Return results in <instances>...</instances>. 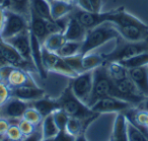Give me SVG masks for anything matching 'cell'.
<instances>
[{"label": "cell", "instance_id": "cell-40", "mask_svg": "<svg viewBox=\"0 0 148 141\" xmlns=\"http://www.w3.org/2000/svg\"><path fill=\"white\" fill-rule=\"evenodd\" d=\"M10 1H11V5L9 6V8H10V7H14V8L11 9V10H14L19 13H21V9L25 8V5L29 2V0H10ZM9 8H7V9H9Z\"/></svg>", "mask_w": 148, "mask_h": 141}, {"label": "cell", "instance_id": "cell-43", "mask_svg": "<svg viewBox=\"0 0 148 141\" xmlns=\"http://www.w3.org/2000/svg\"><path fill=\"white\" fill-rule=\"evenodd\" d=\"M42 139H43V137H42L41 127L39 126L37 128V130H36L33 134L27 137H25L21 141H40V140H42Z\"/></svg>", "mask_w": 148, "mask_h": 141}, {"label": "cell", "instance_id": "cell-30", "mask_svg": "<svg viewBox=\"0 0 148 141\" xmlns=\"http://www.w3.org/2000/svg\"><path fill=\"white\" fill-rule=\"evenodd\" d=\"M118 62V61H117ZM123 66H125L127 69L135 67H141V66H147L148 65V52L146 53H141L139 55H136L134 57H131L129 59L122 60L119 61Z\"/></svg>", "mask_w": 148, "mask_h": 141}, {"label": "cell", "instance_id": "cell-39", "mask_svg": "<svg viewBox=\"0 0 148 141\" xmlns=\"http://www.w3.org/2000/svg\"><path fill=\"white\" fill-rule=\"evenodd\" d=\"M13 68H14V66H11V65H5L2 66V67H0V81L6 83L9 74L12 71Z\"/></svg>", "mask_w": 148, "mask_h": 141}, {"label": "cell", "instance_id": "cell-18", "mask_svg": "<svg viewBox=\"0 0 148 141\" xmlns=\"http://www.w3.org/2000/svg\"><path fill=\"white\" fill-rule=\"evenodd\" d=\"M31 36V50H32V61L35 66L38 73L41 75V77H47V72L43 66V61H42V44L40 43L39 40L36 38V36L33 33L29 32Z\"/></svg>", "mask_w": 148, "mask_h": 141}, {"label": "cell", "instance_id": "cell-38", "mask_svg": "<svg viewBox=\"0 0 148 141\" xmlns=\"http://www.w3.org/2000/svg\"><path fill=\"white\" fill-rule=\"evenodd\" d=\"M75 136H72L71 134L66 130H60L58 134L54 137V141H75Z\"/></svg>", "mask_w": 148, "mask_h": 141}, {"label": "cell", "instance_id": "cell-27", "mask_svg": "<svg viewBox=\"0 0 148 141\" xmlns=\"http://www.w3.org/2000/svg\"><path fill=\"white\" fill-rule=\"evenodd\" d=\"M103 64H105L103 55L93 53V52H89V53L82 55V65L84 68V71L93 70L101 66Z\"/></svg>", "mask_w": 148, "mask_h": 141}, {"label": "cell", "instance_id": "cell-24", "mask_svg": "<svg viewBox=\"0 0 148 141\" xmlns=\"http://www.w3.org/2000/svg\"><path fill=\"white\" fill-rule=\"evenodd\" d=\"M105 64L107 66L109 76L113 80L114 83H116L118 81H121V80L125 79V78H127L129 76V69H127L125 66L122 65L120 62L113 61V62H108V63Z\"/></svg>", "mask_w": 148, "mask_h": 141}, {"label": "cell", "instance_id": "cell-15", "mask_svg": "<svg viewBox=\"0 0 148 141\" xmlns=\"http://www.w3.org/2000/svg\"><path fill=\"white\" fill-rule=\"evenodd\" d=\"M87 30L77 21L74 17H70L68 21L66 28L63 32L66 41H75V42H83L86 35Z\"/></svg>", "mask_w": 148, "mask_h": 141}, {"label": "cell", "instance_id": "cell-16", "mask_svg": "<svg viewBox=\"0 0 148 141\" xmlns=\"http://www.w3.org/2000/svg\"><path fill=\"white\" fill-rule=\"evenodd\" d=\"M120 37L127 42H140L148 39V30L140 29L137 27H119L115 25Z\"/></svg>", "mask_w": 148, "mask_h": 141}, {"label": "cell", "instance_id": "cell-46", "mask_svg": "<svg viewBox=\"0 0 148 141\" xmlns=\"http://www.w3.org/2000/svg\"><path fill=\"white\" fill-rule=\"evenodd\" d=\"M75 141H87V139L85 138L82 134H80V135H78L76 138H75Z\"/></svg>", "mask_w": 148, "mask_h": 141}, {"label": "cell", "instance_id": "cell-31", "mask_svg": "<svg viewBox=\"0 0 148 141\" xmlns=\"http://www.w3.org/2000/svg\"><path fill=\"white\" fill-rule=\"evenodd\" d=\"M23 119L29 121V123L35 125L36 127H39L40 125H41L42 121H43V116H42L34 107L29 106V108L25 110V112L23 113Z\"/></svg>", "mask_w": 148, "mask_h": 141}, {"label": "cell", "instance_id": "cell-14", "mask_svg": "<svg viewBox=\"0 0 148 141\" xmlns=\"http://www.w3.org/2000/svg\"><path fill=\"white\" fill-rule=\"evenodd\" d=\"M129 76L144 98L148 96V65L129 69Z\"/></svg>", "mask_w": 148, "mask_h": 141}, {"label": "cell", "instance_id": "cell-49", "mask_svg": "<svg viewBox=\"0 0 148 141\" xmlns=\"http://www.w3.org/2000/svg\"><path fill=\"white\" fill-rule=\"evenodd\" d=\"M145 127H148V112L146 115V121H145Z\"/></svg>", "mask_w": 148, "mask_h": 141}, {"label": "cell", "instance_id": "cell-34", "mask_svg": "<svg viewBox=\"0 0 148 141\" xmlns=\"http://www.w3.org/2000/svg\"><path fill=\"white\" fill-rule=\"evenodd\" d=\"M52 115H53L54 121H55L59 131L65 130V127H66V124H67L68 119H69V116H68L61 108L55 110L53 113H52Z\"/></svg>", "mask_w": 148, "mask_h": 141}, {"label": "cell", "instance_id": "cell-6", "mask_svg": "<svg viewBox=\"0 0 148 141\" xmlns=\"http://www.w3.org/2000/svg\"><path fill=\"white\" fill-rule=\"evenodd\" d=\"M4 14V25H3L1 34H0V38L3 41H6L14 36L18 35L25 30L29 29V25L27 23L25 17L21 13L11 10V9H5Z\"/></svg>", "mask_w": 148, "mask_h": 141}, {"label": "cell", "instance_id": "cell-4", "mask_svg": "<svg viewBox=\"0 0 148 141\" xmlns=\"http://www.w3.org/2000/svg\"><path fill=\"white\" fill-rule=\"evenodd\" d=\"M124 41V40H123ZM148 52V39L140 42H127L124 41L123 44L117 46L114 51L111 53L105 54V63L113 61H122L129 59L141 53Z\"/></svg>", "mask_w": 148, "mask_h": 141}, {"label": "cell", "instance_id": "cell-11", "mask_svg": "<svg viewBox=\"0 0 148 141\" xmlns=\"http://www.w3.org/2000/svg\"><path fill=\"white\" fill-rule=\"evenodd\" d=\"M108 21L119 27H137L140 29L148 30V25L143 23L138 17H134L133 14L127 12L124 7L114 9L113 13L109 17Z\"/></svg>", "mask_w": 148, "mask_h": 141}, {"label": "cell", "instance_id": "cell-20", "mask_svg": "<svg viewBox=\"0 0 148 141\" xmlns=\"http://www.w3.org/2000/svg\"><path fill=\"white\" fill-rule=\"evenodd\" d=\"M29 11L38 17L46 21H53L51 15V7L48 0H29Z\"/></svg>", "mask_w": 148, "mask_h": 141}, {"label": "cell", "instance_id": "cell-22", "mask_svg": "<svg viewBox=\"0 0 148 141\" xmlns=\"http://www.w3.org/2000/svg\"><path fill=\"white\" fill-rule=\"evenodd\" d=\"M31 106L34 107L43 116V118L48 116V115L52 114L54 111L60 108L58 100H53V98H45V96L40 98V100L33 102Z\"/></svg>", "mask_w": 148, "mask_h": 141}, {"label": "cell", "instance_id": "cell-44", "mask_svg": "<svg viewBox=\"0 0 148 141\" xmlns=\"http://www.w3.org/2000/svg\"><path fill=\"white\" fill-rule=\"evenodd\" d=\"M2 39L0 38V67H2V66L5 65H9L8 63L6 62L4 58V55H3V51H2Z\"/></svg>", "mask_w": 148, "mask_h": 141}, {"label": "cell", "instance_id": "cell-21", "mask_svg": "<svg viewBox=\"0 0 148 141\" xmlns=\"http://www.w3.org/2000/svg\"><path fill=\"white\" fill-rule=\"evenodd\" d=\"M50 7L53 21H58L69 14L73 10L74 5L73 3L66 2L63 0H52L50 1Z\"/></svg>", "mask_w": 148, "mask_h": 141}, {"label": "cell", "instance_id": "cell-37", "mask_svg": "<svg viewBox=\"0 0 148 141\" xmlns=\"http://www.w3.org/2000/svg\"><path fill=\"white\" fill-rule=\"evenodd\" d=\"M11 98L10 87L5 82L0 81V108Z\"/></svg>", "mask_w": 148, "mask_h": 141}, {"label": "cell", "instance_id": "cell-29", "mask_svg": "<svg viewBox=\"0 0 148 141\" xmlns=\"http://www.w3.org/2000/svg\"><path fill=\"white\" fill-rule=\"evenodd\" d=\"M126 130H127L128 141H148V137L143 131L135 125L127 116H126Z\"/></svg>", "mask_w": 148, "mask_h": 141}, {"label": "cell", "instance_id": "cell-1", "mask_svg": "<svg viewBox=\"0 0 148 141\" xmlns=\"http://www.w3.org/2000/svg\"><path fill=\"white\" fill-rule=\"evenodd\" d=\"M106 96H114L127 100L123 94L116 87L113 80L109 76L106 64H103L99 67L93 69V87L90 100L87 107L90 108L95 102Z\"/></svg>", "mask_w": 148, "mask_h": 141}, {"label": "cell", "instance_id": "cell-13", "mask_svg": "<svg viewBox=\"0 0 148 141\" xmlns=\"http://www.w3.org/2000/svg\"><path fill=\"white\" fill-rule=\"evenodd\" d=\"M11 96L27 102H33L45 96V90L38 85H23L10 88Z\"/></svg>", "mask_w": 148, "mask_h": 141}, {"label": "cell", "instance_id": "cell-19", "mask_svg": "<svg viewBox=\"0 0 148 141\" xmlns=\"http://www.w3.org/2000/svg\"><path fill=\"white\" fill-rule=\"evenodd\" d=\"M29 32L36 36V38L39 40L41 44H43L46 38L49 36L47 30V21L38 17L34 13H31V21H29Z\"/></svg>", "mask_w": 148, "mask_h": 141}, {"label": "cell", "instance_id": "cell-48", "mask_svg": "<svg viewBox=\"0 0 148 141\" xmlns=\"http://www.w3.org/2000/svg\"><path fill=\"white\" fill-rule=\"evenodd\" d=\"M0 141H16V140H12V139H9L7 137H2V138H0Z\"/></svg>", "mask_w": 148, "mask_h": 141}, {"label": "cell", "instance_id": "cell-33", "mask_svg": "<svg viewBox=\"0 0 148 141\" xmlns=\"http://www.w3.org/2000/svg\"><path fill=\"white\" fill-rule=\"evenodd\" d=\"M64 60L77 74L85 72L82 65V54H77V55L71 56V57L64 58Z\"/></svg>", "mask_w": 148, "mask_h": 141}, {"label": "cell", "instance_id": "cell-41", "mask_svg": "<svg viewBox=\"0 0 148 141\" xmlns=\"http://www.w3.org/2000/svg\"><path fill=\"white\" fill-rule=\"evenodd\" d=\"M9 126H10L9 121L7 119L3 118V117H0V138L5 136Z\"/></svg>", "mask_w": 148, "mask_h": 141}, {"label": "cell", "instance_id": "cell-28", "mask_svg": "<svg viewBox=\"0 0 148 141\" xmlns=\"http://www.w3.org/2000/svg\"><path fill=\"white\" fill-rule=\"evenodd\" d=\"M81 49H82V42L66 41L56 54L62 58H67L81 54Z\"/></svg>", "mask_w": 148, "mask_h": 141}, {"label": "cell", "instance_id": "cell-26", "mask_svg": "<svg viewBox=\"0 0 148 141\" xmlns=\"http://www.w3.org/2000/svg\"><path fill=\"white\" fill-rule=\"evenodd\" d=\"M65 42L66 39L64 37L63 33H55L48 36L45 41H44V43L42 44V46L48 51L57 53L58 50L63 46V44Z\"/></svg>", "mask_w": 148, "mask_h": 141}, {"label": "cell", "instance_id": "cell-35", "mask_svg": "<svg viewBox=\"0 0 148 141\" xmlns=\"http://www.w3.org/2000/svg\"><path fill=\"white\" fill-rule=\"evenodd\" d=\"M5 137L9 139H12V140H16V141H21L25 136L21 133V129H19L18 125L16 124H10L8 130H7L6 134H5Z\"/></svg>", "mask_w": 148, "mask_h": 141}, {"label": "cell", "instance_id": "cell-8", "mask_svg": "<svg viewBox=\"0 0 148 141\" xmlns=\"http://www.w3.org/2000/svg\"><path fill=\"white\" fill-rule=\"evenodd\" d=\"M132 104L114 96H106L90 107L93 113H121L129 110Z\"/></svg>", "mask_w": 148, "mask_h": 141}, {"label": "cell", "instance_id": "cell-10", "mask_svg": "<svg viewBox=\"0 0 148 141\" xmlns=\"http://www.w3.org/2000/svg\"><path fill=\"white\" fill-rule=\"evenodd\" d=\"M113 10L108 12H95V11H88L79 9L74 13V17L88 31L103 23H107L109 17L113 13Z\"/></svg>", "mask_w": 148, "mask_h": 141}, {"label": "cell", "instance_id": "cell-50", "mask_svg": "<svg viewBox=\"0 0 148 141\" xmlns=\"http://www.w3.org/2000/svg\"><path fill=\"white\" fill-rule=\"evenodd\" d=\"M40 141H54V138H49V139H42Z\"/></svg>", "mask_w": 148, "mask_h": 141}, {"label": "cell", "instance_id": "cell-17", "mask_svg": "<svg viewBox=\"0 0 148 141\" xmlns=\"http://www.w3.org/2000/svg\"><path fill=\"white\" fill-rule=\"evenodd\" d=\"M6 84L10 88L19 87L23 85H37L27 70L14 67L8 76Z\"/></svg>", "mask_w": 148, "mask_h": 141}, {"label": "cell", "instance_id": "cell-25", "mask_svg": "<svg viewBox=\"0 0 148 141\" xmlns=\"http://www.w3.org/2000/svg\"><path fill=\"white\" fill-rule=\"evenodd\" d=\"M40 127H41L43 139L54 138L58 134V132H59V129H58L57 125H56L55 121H54L53 115L52 114L44 117Z\"/></svg>", "mask_w": 148, "mask_h": 141}, {"label": "cell", "instance_id": "cell-3", "mask_svg": "<svg viewBox=\"0 0 148 141\" xmlns=\"http://www.w3.org/2000/svg\"><path fill=\"white\" fill-rule=\"evenodd\" d=\"M58 102H59L60 108L71 118L84 120V119L90 118V116L95 114L89 107H87L75 96L70 86H68L64 90L62 96L58 100Z\"/></svg>", "mask_w": 148, "mask_h": 141}, {"label": "cell", "instance_id": "cell-5", "mask_svg": "<svg viewBox=\"0 0 148 141\" xmlns=\"http://www.w3.org/2000/svg\"><path fill=\"white\" fill-rule=\"evenodd\" d=\"M42 61L46 72H55L70 78L76 77L78 74L74 71L64 60L56 53L50 52L42 47Z\"/></svg>", "mask_w": 148, "mask_h": 141}, {"label": "cell", "instance_id": "cell-45", "mask_svg": "<svg viewBox=\"0 0 148 141\" xmlns=\"http://www.w3.org/2000/svg\"><path fill=\"white\" fill-rule=\"evenodd\" d=\"M5 8L0 5V34H1V31H2L3 25H4V19H5V14H4Z\"/></svg>", "mask_w": 148, "mask_h": 141}, {"label": "cell", "instance_id": "cell-12", "mask_svg": "<svg viewBox=\"0 0 148 141\" xmlns=\"http://www.w3.org/2000/svg\"><path fill=\"white\" fill-rule=\"evenodd\" d=\"M7 44L12 46L18 54L27 60V62L33 64L32 61V50H31V36H29V29H27L19 33L18 35L6 40Z\"/></svg>", "mask_w": 148, "mask_h": 141}, {"label": "cell", "instance_id": "cell-52", "mask_svg": "<svg viewBox=\"0 0 148 141\" xmlns=\"http://www.w3.org/2000/svg\"><path fill=\"white\" fill-rule=\"evenodd\" d=\"M5 0H0V5H3V3H4Z\"/></svg>", "mask_w": 148, "mask_h": 141}, {"label": "cell", "instance_id": "cell-9", "mask_svg": "<svg viewBox=\"0 0 148 141\" xmlns=\"http://www.w3.org/2000/svg\"><path fill=\"white\" fill-rule=\"evenodd\" d=\"M31 106V102H25L19 98H12L11 96L1 108H0V117L7 119L9 123L12 121L19 122L23 118V113L25 112L29 107Z\"/></svg>", "mask_w": 148, "mask_h": 141}, {"label": "cell", "instance_id": "cell-7", "mask_svg": "<svg viewBox=\"0 0 148 141\" xmlns=\"http://www.w3.org/2000/svg\"><path fill=\"white\" fill-rule=\"evenodd\" d=\"M71 90L79 100L87 106L92 94L93 87V70L80 73L76 77L72 78L70 84Z\"/></svg>", "mask_w": 148, "mask_h": 141}, {"label": "cell", "instance_id": "cell-36", "mask_svg": "<svg viewBox=\"0 0 148 141\" xmlns=\"http://www.w3.org/2000/svg\"><path fill=\"white\" fill-rule=\"evenodd\" d=\"M17 125H18L19 129H21V133H23V135L25 137H27V136H29V135H32L38 128L35 125H33L32 123H29V121L25 120V119H23V118L19 120Z\"/></svg>", "mask_w": 148, "mask_h": 141}, {"label": "cell", "instance_id": "cell-23", "mask_svg": "<svg viewBox=\"0 0 148 141\" xmlns=\"http://www.w3.org/2000/svg\"><path fill=\"white\" fill-rule=\"evenodd\" d=\"M126 115L118 113L114 123L113 132L110 141H128L127 130H126Z\"/></svg>", "mask_w": 148, "mask_h": 141}, {"label": "cell", "instance_id": "cell-32", "mask_svg": "<svg viewBox=\"0 0 148 141\" xmlns=\"http://www.w3.org/2000/svg\"><path fill=\"white\" fill-rule=\"evenodd\" d=\"M81 121L82 120H80V119L69 117L67 124H66L65 130L69 134H71L72 136L77 137L78 135L81 134V131H82V123H81Z\"/></svg>", "mask_w": 148, "mask_h": 141}, {"label": "cell", "instance_id": "cell-47", "mask_svg": "<svg viewBox=\"0 0 148 141\" xmlns=\"http://www.w3.org/2000/svg\"><path fill=\"white\" fill-rule=\"evenodd\" d=\"M145 98H146V100H145V104H144V111L148 112V96Z\"/></svg>", "mask_w": 148, "mask_h": 141}, {"label": "cell", "instance_id": "cell-42", "mask_svg": "<svg viewBox=\"0 0 148 141\" xmlns=\"http://www.w3.org/2000/svg\"><path fill=\"white\" fill-rule=\"evenodd\" d=\"M91 7V11L95 12H103V0H88Z\"/></svg>", "mask_w": 148, "mask_h": 141}, {"label": "cell", "instance_id": "cell-2", "mask_svg": "<svg viewBox=\"0 0 148 141\" xmlns=\"http://www.w3.org/2000/svg\"><path fill=\"white\" fill-rule=\"evenodd\" d=\"M119 38L120 35L113 23L110 21L101 23L86 32V35L82 42L81 54L84 55L89 52H93L95 49L101 47L108 42Z\"/></svg>", "mask_w": 148, "mask_h": 141}, {"label": "cell", "instance_id": "cell-51", "mask_svg": "<svg viewBox=\"0 0 148 141\" xmlns=\"http://www.w3.org/2000/svg\"><path fill=\"white\" fill-rule=\"evenodd\" d=\"M63 1H66V2H70V3H74V0H63Z\"/></svg>", "mask_w": 148, "mask_h": 141}]
</instances>
